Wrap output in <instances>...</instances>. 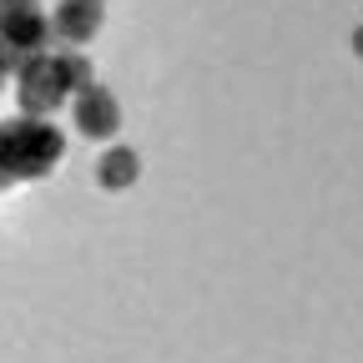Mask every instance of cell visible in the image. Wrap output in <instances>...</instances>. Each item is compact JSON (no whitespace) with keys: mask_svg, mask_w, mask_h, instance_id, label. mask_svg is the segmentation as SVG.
Segmentation results:
<instances>
[{"mask_svg":"<svg viewBox=\"0 0 363 363\" xmlns=\"http://www.w3.org/2000/svg\"><path fill=\"white\" fill-rule=\"evenodd\" d=\"M6 76H11V71H6V66H0V86H6Z\"/></svg>","mask_w":363,"mask_h":363,"instance_id":"obj_9","label":"cell"},{"mask_svg":"<svg viewBox=\"0 0 363 363\" xmlns=\"http://www.w3.org/2000/svg\"><path fill=\"white\" fill-rule=\"evenodd\" d=\"M96 76H91V61L81 51H71V45L40 51L16 71V106H21V116H56Z\"/></svg>","mask_w":363,"mask_h":363,"instance_id":"obj_1","label":"cell"},{"mask_svg":"<svg viewBox=\"0 0 363 363\" xmlns=\"http://www.w3.org/2000/svg\"><path fill=\"white\" fill-rule=\"evenodd\" d=\"M0 142H6L11 182H40L66 157V131L51 116H11V121H0Z\"/></svg>","mask_w":363,"mask_h":363,"instance_id":"obj_2","label":"cell"},{"mask_svg":"<svg viewBox=\"0 0 363 363\" xmlns=\"http://www.w3.org/2000/svg\"><path fill=\"white\" fill-rule=\"evenodd\" d=\"M71 121H76V131L86 136V142H111L116 126H121V101L101 81H91L86 91L71 96Z\"/></svg>","mask_w":363,"mask_h":363,"instance_id":"obj_4","label":"cell"},{"mask_svg":"<svg viewBox=\"0 0 363 363\" xmlns=\"http://www.w3.org/2000/svg\"><path fill=\"white\" fill-rule=\"evenodd\" d=\"M6 187H16V182H11V172H6V142H0V192H6Z\"/></svg>","mask_w":363,"mask_h":363,"instance_id":"obj_7","label":"cell"},{"mask_svg":"<svg viewBox=\"0 0 363 363\" xmlns=\"http://www.w3.org/2000/svg\"><path fill=\"white\" fill-rule=\"evenodd\" d=\"M353 51H358V56H363V26H358V35H353Z\"/></svg>","mask_w":363,"mask_h":363,"instance_id":"obj_8","label":"cell"},{"mask_svg":"<svg viewBox=\"0 0 363 363\" xmlns=\"http://www.w3.org/2000/svg\"><path fill=\"white\" fill-rule=\"evenodd\" d=\"M101 26H106V0H56L51 11V35L71 51H81Z\"/></svg>","mask_w":363,"mask_h":363,"instance_id":"obj_5","label":"cell"},{"mask_svg":"<svg viewBox=\"0 0 363 363\" xmlns=\"http://www.w3.org/2000/svg\"><path fill=\"white\" fill-rule=\"evenodd\" d=\"M51 16L40 11V0H0V66L11 76L30 56L51 51Z\"/></svg>","mask_w":363,"mask_h":363,"instance_id":"obj_3","label":"cell"},{"mask_svg":"<svg viewBox=\"0 0 363 363\" xmlns=\"http://www.w3.org/2000/svg\"><path fill=\"white\" fill-rule=\"evenodd\" d=\"M136 177H142V157H136L131 147H111V152H101V162H96V182H101L106 192H126Z\"/></svg>","mask_w":363,"mask_h":363,"instance_id":"obj_6","label":"cell"}]
</instances>
